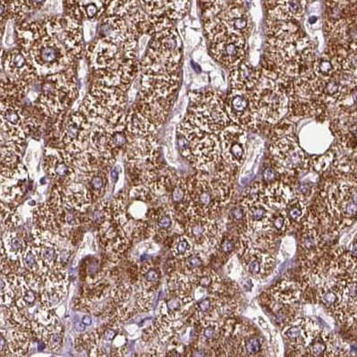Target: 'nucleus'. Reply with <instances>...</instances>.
I'll use <instances>...</instances> for the list:
<instances>
[{"mask_svg": "<svg viewBox=\"0 0 357 357\" xmlns=\"http://www.w3.org/2000/svg\"><path fill=\"white\" fill-rule=\"evenodd\" d=\"M17 43L40 77L68 70L84 50L83 25L68 15L24 21L15 28Z\"/></svg>", "mask_w": 357, "mask_h": 357, "instance_id": "obj_1", "label": "nucleus"}, {"mask_svg": "<svg viewBox=\"0 0 357 357\" xmlns=\"http://www.w3.org/2000/svg\"><path fill=\"white\" fill-rule=\"evenodd\" d=\"M97 36L85 50L93 82L128 91L140 74L137 34L126 23Z\"/></svg>", "mask_w": 357, "mask_h": 357, "instance_id": "obj_2", "label": "nucleus"}, {"mask_svg": "<svg viewBox=\"0 0 357 357\" xmlns=\"http://www.w3.org/2000/svg\"><path fill=\"white\" fill-rule=\"evenodd\" d=\"M268 36L265 52L268 68L289 85L311 70L315 61L314 45L294 22L267 20Z\"/></svg>", "mask_w": 357, "mask_h": 357, "instance_id": "obj_3", "label": "nucleus"}, {"mask_svg": "<svg viewBox=\"0 0 357 357\" xmlns=\"http://www.w3.org/2000/svg\"><path fill=\"white\" fill-rule=\"evenodd\" d=\"M78 96L77 79L70 68L40 77V89L33 102L40 115L54 119L70 109Z\"/></svg>", "mask_w": 357, "mask_h": 357, "instance_id": "obj_4", "label": "nucleus"}, {"mask_svg": "<svg viewBox=\"0 0 357 357\" xmlns=\"http://www.w3.org/2000/svg\"><path fill=\"white\" fill-rule=\"evenodd\" d=\"M176 141L182 156L201 172H210L221 159L218 135L208 134L185 119L176 128Z\"/></svg>", "mask_w": 357, "mask_h": 357, "instance_id": "obj_5", "label": "nucleus"}, {"mask_svg": "<svg viewBox=\"0 0 357 357\" xmlns=\"http://www.w3.org/2000/svg\"><path fill=\"white\" fill-rule=\"evenodd\" d=\"M128 102V91L93 82L77 109L91 125L102 126L125 116Z\"/></svg>", "mask_w": 357, "mask_h": 357, "instance_id": "obj_6", "label": "nucleus"}, {"mask_svg": "<svg viewBox=\"0 0 357 357\" xmlns=\"http://www.w3.org/2000/svg\"><path fill=\"white\" fill-rule=\"evenodd\" d=\"M188 183L189 211L192 216L208 217V214L219 207L230 197L231 186L229 176L219 172L213 176L201 173L192 176Z\"/></svg>", "mask_w": 357, "mask_h": 357, "instance_id": "obj_7", "label": "nucleus"}, {"mask_svg": "<svg viewBox=\"0 0 357 357\" xmlns=\"http://www.w3.org/2000/svg\"><path fill=\"white\" fill-rule=\"evenodd\" d=\"M286 85L276 73L267 68L261 70L260 78L252 89V96L261 124L274 126L289 112Z\"/></svg>", "mask_w": 357, "mask_h": 357, "instance_id": "obj_8", "label": "nucleus"}, {"mask_svg": "<svg viewBox=\"0 0 357 357\" xmlns=\"http://www.w3.org/2000/svg\"><path fill=\"white\" fill-rule=\"evenodd\" d=\"M190 104L185 119L208 134L220 135L230 120L225 109V100L220 91L202 90L191 91Z\"/></svg>", "mask_w": 357, "mask_h": 357, "instance_id": "obj_9", "label": "nucleus"}, {"mask_svg": "<svg viewBox=\"0 0 357 357\" xmlns=\"http://www.w3.org/2000/svg\"><path fill=\"white\" fill-rule=\"evenodd\" d=\"M50 137L54 146L74 155L82 153L89 144L93 125L78 109L66 110L56 116Z\"/></svg>", "mask_w": 357, "mask_h": 357, "instance_id": "obj_10", "label": "nucleus"}, {"mask_svg": "<svg viewBox=\"0 0 357 357\" xmlns=\"http://www.w3.org/2000/svg\"><path fill=\"white\" fill-rule=\"evenodd\" d=\"M225 109L230 121L245 130H254L261 125L256 112L252 90L231 88L225 100Z\"/></svg>", "mask_w": 357, "mask_h": 357, "instance_id": "obj_11", "label": "nucleus"}, {"mask_svg": "<svg viewBox=\"0 0 357 357\" xmlns=\"http://www.w3.org/2000/svg\"><path fill=\"white\" fill-rule=\"evenodd\" d=\"M211 53L217 62L229 69H235L244 62L248 53L245 36L227 33L211 40Z\"/></svg>", "mask_w": 357, "mask_h": 357, "instance_id": "obj_12", "label": "nucleus"}, {"mask_svg": "<svg viewBox=\"0 0 357 357\" xmlns=\"http://www.w3.org/2000/svg\"><path fill=\"white\" fill-rule=\"evenodd\" d=\"M271 153L278 170L282 173L300 172L305 169L308 164L304 151L292 135L275 139L271 145Z\"/></svg>", "mask_w": 357, "mask_h": 357, "instance_id": "obj_13", "label": "nucleus"}, {"mask_svg": "<svg viewBox=\"0 0 357 357\" xmlns=\"http://www.w3.org/2000/svg\"><path fill=\"white\" fill-rule=\"evenodd\" d=\"M43 166L58 185L70 184L78 174L75 155L60 148L47 147Z\"/></svg>", "mask_w": 357, "mask_h": 357, "instance_id": "obj_14", "label": "nucleus"}, {"mask_svg": "<svg viewBox=\"0 0 357 357\" xmlns=\"http://www.w3.org/2000/svg\"><path fill=\"white\" fill-rule=\"evenodd\" d=\"M2 64L6 77L10 79L13 83L28 91V93L31 85L40 77L33 62L18 47L3 56Z\"/></svg>", "mask_w": 357, "mask_h": 357, "instance_id": "obj_15", "label": "nucleus"}, {"mask_svg": "<svg viewBox=\"0 0 357 357\" xmlns=\"http://www.w3.org/2000/svg\"><path fill=\"white\" fill-rule=\"evenodd\" d=\"M221 157L230 167H240L244 163L248 135L244 128L229 124L220 132Z\"/></svg>", "mask_w": 357, "mask_h": 357, "instance_id": "obj_16", "label": "nucleus"}, {"mask_svg": "<svg viewBox=\"0 0 357 357\" xmlns=\"http://www.w3.org/2000/svg\"><path fill=\"white\" fill-rule=\"evenodd\" d=\"M112 0H66V15L83 23L99 20L105 14Z\"/></svg>", "mask_w": 357, "mask_h": 357, "instance_id": "obj_17", "label": "nucleus"}, {"mask_svg": "<svg viewBox=\"0 0 357 357\" xmlns=\"http://www.w3.org/2000/svg\"><path fill=\"white\" fill-rule=\"evenodd\" d=\"M268 19L275 21L301 20L306 10V0H266Z\"/></svg>", "mask_w": 357, "mask_h": 357, "instance_id": "obj_18", "label": "nucleus"}, {"mask_svg": "<svg viewBox=\"0 0 357 357\" xmlns=\"http://www.w3.org/2000/svg\"><path fill=\"white\" fill-rule=\"evenodd\" d=\"M186 235L195 244L204 245L216 241L218 229L208 217L192 216L186 226Z\"/></svg>", "mask_w": 357, "mask_h": 357, "instance_id": "obj_19", "label": "nucleus"}, {"mask_svg": "<svg viewBox=\"0 0 357 357\" xmlns=\"http://www.w3.org/2000/svg\"><path fill=\"white\" fill-rule=\"evenodd\" d=\"M261 70L251 63L242 62L241 64L233 69L230 75L231 88L236 89H254L260 78Z\"/></svg>", "mask_w": 357, "mask_h": 357, "instance_id": "obj_20", "label": "nucleus"}, {"mask_svg": "<svg viewBox=\"0 0 357 357\" xmlns=\"http://www.w3.org/2000/svg\"><path fill=\"white\" fill-rule=\"evenodd\" d=\"M172 298L166 302L161 303L160 306V317L167 320L173 321L178 319L179 316L184 314L186 306L192 302V298L186 296V294H172Z\"/></svg>", "mask_w": 357, "mask_h": 357, "instance_id": "obj_21", "label": "nucleus"}, {"mask_svg": "<svg viewBox=\"0 0 357 357\" xmlns=\"http://www.w3.org/2000/svg\"><path fill=\"white\" fill-rule=\"evenodd\" d=\"M10 20L17 25L25 21L19 0H0V39L4 36L6 24Z\"/></svg>", "mask_w": 357, "mask_h": 357, "instance_id": "obj_22", "label": "nucleus"}, {"mask_svg": "<svg viewBox=\"0 0 357 357\" xmlns=\"http://www.w3.org/2000/svg\"><path fill=\"white\" fill-rule=\"evenodd\" d=\"M284 337H286L294 347L302 349L310 343L312 340L311 333H308L307 325L303 320L291 322L285 330H284ZM309 345V344H308Z\"/></svg>", "mask_w": 357, "mask_h": 357, "instance_id": "obj_23", "label": "nucleus"}, {"mask_svg": "<svg viewBox=\"0 0 357 357\" xmlns=\"http://www.w3.org/2000/svg\"><path fill=\"white\" fill-rule=\"evenodd\" d=\"M270 258H266V256L261 252H251L246 256L245 260L246 271L252 276H260L261 274L268 273L273 266Z\"/></svg>", "mask_w": 357, "mask_h": 357, "instance_id": "obj_24", "label": "nucleus"}, {"mask_svg": "<svg viewBox=\"0 0 357 357\" xmlns=\"http://www.w3.org/2000/svg\"><path fill=\"white\" fill-rule=\"evenodd\" d=\"M26 238L15 232L6 233L4 236V249L6 254L11 260L15 261L21 258L28 244Z\"/></svg>", "mask_w": 357, "mask_h": 357, "instance_id": "obj_25", "label": "nucleus"}, {"mask_svg": "<svg viewBox=\"0 0 357 357\" xmlns=\"http://www.w3.org/2000/svg\"><path fill=\"white\" fill-rule=\"evenodd\" d=\"M259 198L248 201V211H245L248 222L252 224L254 227L264 226L265 222H268V211L266 205L261 201H259Z\"/></svg>", "mask_w": 357, "mask_h": 357, "instance_id": "obj_26", "label": "nucleus"}, {"mask_svg": "<svg viewBox=\"0 0 357 357\" xmlns=\"http://www.w3.org/2000/svg\"><path fill=\"white\" fill-rule=\"evenodd\" d=\"M273 295L280 302L289 304L299 298L300 287L291 281H283L273 289Z\"/></svg>", "mask_w": 357, "mask_h": 357, "instance_id": "obj_27", "label": "nucleus"}, {"mask_svg": "<svg viewBox=\"0 0 357 357\" xmlns=\"http://www.w3.org/2000/svg\"><path fill=\"white\" fill-rule=\"evenodd\" d=\"M268 197L278 206H286L289 202L291 200V191L287 186L281 184V183H275L268 189Z\"/></svg>", "mask_w": 357, "mask_h": 357, "instance_id": "obj_28", "label": "nucleus"}, {"mask_svg": "<svg viewBox=\"0 0 357 357\" xmlns=\"http://www.w3.org/2000/svg\"><path fill=\"white\" fill-rule=\"evenodd\" d=\"M167 287H169L170 293L185 294L190 287V283L185 275L176 273L170 277L169 282H167Z\"/></svg>", "mask_w": 357, "mask_h": 357, "instance_id": "obj_29", "label": "nucleus"}, {"mask_svg": "<svg viewBox=\"0 0 357 357\" xmlns=\"http://www.w3.org/2000/svg\"><path fill=\"white\" fill-rule=\"evenodd\" d=\"M192 245L188 238L180 236L174 243L172 251L176 258L185 259L192 254Z\"/></svg>", "mask_w": 357, "mask_h": 357, "instance_id": "obj_30", "label": "nucleus"}, {"mask_svg": "<svg viewBox=\"0 0 357 357\" xmlns=\"http://www.w3.org/2000/svg\"><path fill=\"white\" fill-rule=\"evenodd\" d=\"M327 340H325L324 337H321V339H317V337H314L312 340L310 341L308 345V350L310 356H326V353L328 352V347L326 344Z\"/></svg>", "mask_w": 357, "mask_h": 357, "instance_id": "obj_31", "label": "nucleus"}, {"mask_svg": "<svg viewBox=\"0 0 357 357\" xmlns=\"http://www.w3.org/2000/svg\"><path fill=\"white\" fill-rule=\"evenodd\" d=\"M286 207L287 215L293 221L301 220L303 215L305 213V206L301 202L290 200Z\"/></svg>", "mask_w": 357, "mask_h": 357, "instance_id": "obj_32", "label": "nucleus"}, {"mask_svg": "<svg viewBox=\"0 0 357 357\" xmlns=\"http://www.w3.org/2000/svg\"><path fill=\"white\" fill-rule=\"evenodd\" d=\"M98 21L99 20L84 21L82 23L84 42L91 43L96 38Z\"/></svg>", "mask_w": 357, "mask_h": 357, "instance_id": "obj_33", "label": "nucleus"}, {"mask_svg": "<svg viewBox=\"0 0 357 357\" xmlns=\"http://www.w3.org/2000/svg\"><path fill=\"white\" fill-rule=\"evenodd\" d=\"M47 0H19L22 11H23L25 17H26L28 13L43 8Z\"/></svg>", "mask_w": 357, "mask_h": 357, "instance_id": "obj_34", "label": "nucleus"}, {"mask_svg": "<svg viewBox=\"0 0 357 357\" xmlns=\"http://www.w3.org/2000/svg\"><path fill=\"white\" fill-rule=\"evenodd\" d=\"M245 351L250 356H255L261 352V342L257 337H246L244 341Z\"/></svg>", "mask_w": 357, "mask_h": 357, "instance_id": "obj_35", "label": "nucleus"}, {"mask_svg": "<svg viewBox=\"0 0 357 357\" xmlns=\"http://www.w3.org/2000/svg\"><path fill=\"white\" fill-rule=\"evenodd\" d=\"M334 160V153H328L324 154V156L314 158V167L317 172H324L328 166L331 165V161Z\"/></svg>", "mask_w": 357, "mask_h": 357, "instance_id": "obj_36", "label": "nucleus"}, {"mask_svg": "<svg viewBox=\"0 0 357 357\" xmlns=\"http://www.w3.org/2000/svg\"><path fill=\"white\" fill-rule=\"evenodd\" d=\"M318 244L319 236L316 235V232L309 231L303 236L302 245L306 251L314 250V249L317 248Z\"/></svg>", "mask_w": 357, "mask_h": 357, "instance_id": "obj_37", "label": "nucleus"}, {"mask_svg": "<svg viewBox=\"0 0 357 357\" xmlns=\"http://www.w3.org/2000/svg\"><path fill=\"white\" fill-rule=\"evenodd\" d=\"M173 223L172 216L169 213H163L157 217L156 225L155 229L159 231L165 232L172 227Z\"/></svg>", "mask_w": 357, "mask_h": 357, "instance_id": "obj_38", "label": "nucleus"}, {"mask_svg": "<svg viewBox=\"0 0 357 357\" xmlns=\"http://www.w3.org/2000/svg\"><path fill=\"white\" fill-rule=\"evenodd\" d=\"M203 336L206 341H214L219 336V326L213 321H208L204 328Z\"/></svg>", "mask_w": 357, "mask_h": 357, "instance_id": "obj_39", "label": "nucleus"}, {"mask_svg": "<svg viewBox=\"0 0 357 357\" xmlns=\"http://www.w3.org/2000/svg\"><path fill=\"white\" fill-rule=\"evenodd\" d=\"M230 218L235 223L244 224L245 220H248L246 218V211L245 208L242 207H234L229 211Z\"/></svg>", "mask_w": 357, "mask_h": 357, "instance_id": "obj_40", "label": "nucleus"}, {"mask_svg": "<svg viewBox=\"0 0 357 357\" xmlns=\"http://www.w3.org/2000/svg\"><path fill=\"white\" fill-rule=\"evenodd\" d=\"M185 259V266L190 271L197 270L203 265V260L200 256L191 254Z\"/></svg>", "mask_w": 357, "mask_h": 357, "instance_id": "obj_41", "label": "nucleus"}, {"mask_svg": "<svg viewBox=\"0 0 357 357\" xmlns=\"http://www.w3.org/2000/svg\"><path fill=\"white\" fill-rule=\"evenodd\" d=\"M326 4L335 5L347 9H356V0H326Z\"/></svg>", "mask_w": 357, "mask_h": 357, "instance_id": "obj_42", "label": "nucleus"}, {"mask_svg": "<svg viewBox=\"0 0 357 357\" xmlns=\"http://www.w3.org/2000/svg\"><path fill=\"white\" fill-rule=\"evenodd\" d=\"M213 301L211 298H205L199 302L197 310L199 314H206L210 312L213 308Z\"/></svg>", "mask_w": 357, "mask_h": 357, "instance_id": "obj_43", "label": "nucleus"}, {"mask_svg": "<svg viewBox=\"0 0 357 357\" xmlns=\"http://www.w3.org/2000/svg\"><path fill=\"white\" fill-rule=\"evenodd\" d=\"M214 280L213 275L204 274L199 277L197 279V284L199 287H203V289H208L213 285Z\"/></svg>", "mask_w": 357, "mask_h": 357, "instance_id": "obj_44", "label": "nucleus"}, {"mask_svg": "<svg viewBox=\"0 0 357 357\" xmlns=\"http://www.w3.org/2000/svg\"><path fill=\"white\" fill-rule=\"evenodd\" d=\"M235 249L236 244L232 239L226 238L221 243L220 250L222 251L224 254H231V252L235 251Z\"/></svg>", "mask_w": 357, "mask_h": 357, "instance_id": "obj_45", "label": "nucleus"}, {"mask_svg": "<svg viewBox=\"0 0 357 357\" xmlns=\"http://www.w3.org/2000/svg\"><path fill=\"white\" fill-rule=\"evenodd\" d=\"M273 224L275 229L278 230L283 229L286 224L285 216H283V215H278V216L274 217Z\"/></svg>", "mask_w": 357, "mask_h": 357, "instance_id": "obj_46", "label": "nucleus"}, {"mask_svg": "<svg viewBox=\"0 0 357 357\" xmlns=\"http://www.w3.org/2000/svg\"><path fill=\"white\" fill-rule=\"evenodd\" d=\"M277 172H275V169H271V167H268V169L264 170V178L267 181H273L275 178H276Z\"/></svg>", "mask_w": 357, "mask_h": 357, "instance_id": "obj_47", "label": "nucleus"}, {"mask_svg": "<svg viewBox=\"0 0 357 357\" xmlns=\"http://www.w3.org/2000/svg\"><path fill=\"white\" fill-rule=\"evenodd\" d=\"M116 336V331L115 330H113L112 328H107L105 331H104L103 333V337L104 340L107 341V342H109V341L114 340Z\"/></svg>", "mask_w": 357, "mask_h": 357, "instance_id": "obj_48", "label": "nucleus"}, {"mask_svg": "<svg viewBox=\"0 0 357 357\" xmlns=\"http://www.w3.org/2000/svg\"><path fill=\"white\" fill-rule=\"evenodd\" d=\"M119 176V173L118 170H116V167H115V169H113L112 170V172H110V180H112L113 183H116V181H118Z\"/></svg>", "mask_w": 357, "mask_h": 357, "instance_id": "obj_49", "label": "nucleus"}, {"mask_svg": "<svg viewBox=\"0 0 357 357\" xmlns=\"http://www.w3.org/2000/svg\"><path fill=\"white\" fill-rule=\"evenodd\" d=\"M82 322H83L85 326H90L91 322H93V319H91L89 315H85L84 317L82 319Z\"/></svg>", "mask_w": 357, "mask_h": 357, "instance_id": "obj_50", "label": "nucleus"}, {"mask_svg": "<svg viewBox=\"0 0 357 357\" xmlns=\"http://www.w3.org/2000/svg\"><path fill=\"white\" fill-rule=\"evenodd\" d=\"M3 56H4V50L1 49V47H0V70H1L3 68Z\"/></svg>", "mask_w": 357, "mask_h": 357, "instance_id": "obj_51", "label": "nucleus"}, {"mask_svg": "<svg viewBox=\"0 0 357 357\" xmlns=\"http://www.w3.org/2000/svg\"><path fill=\"white\" fill-rule=\"evenodd\" d=\"M6 341L4 337H0V352H1L3 349H4Z\"/></svg>", "mask_w": 357, "mask_h": 357, "instance_id": "obj_52", "label": "nucleus"}, {"mask_svg": "<svg viewBox=\"0 0 357 357\" xmlns=\"http://www.w3.org/2000/svg\"><path fill=\"white\" fill-rule=\"evenodd\" d=\"M75 326H77V328H78L79 331L85 330V325L83 324V322H77V324H75Z\"/></svg>", "mask_w": 357, "mask_h": 357, "instance_id": "obj_53", "label": "nucleus"}]
</instances>
